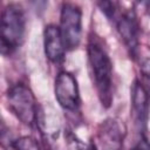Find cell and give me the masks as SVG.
Instances as JSON below:
<instances>
[{
  "label": "cell",
  "mask_w": 150,
  "mask_h": 150,
  "mask_svg": "<svg viewBox=\"0 0 150 150\" xmlns=\"http://www.w3.org/2000/svg\"><path fill=\"white\" fill-rule=\"evenodd\" d=\"M88 62L100 101L108 108L112 101V64L107 50L94 40L88 45Z\"/></svg>",
  "instance_id": "6da1fadb"
},
{
  "label": "cell",
  "mask_w": 150,
  "mask_h": 150,
  "mask_svg": "<svg viewBox=\"0 0 150 150\" xmlns=\"http://www.w3.org/2000/svg\"><path fill=\"white\" fill-rule=\"evenodd\" d=\"M8 105L12 112L26 125H33L38 117V104L32 90L25 84H16L9 89Z\"/></svg>",
  "instance_id": "7a4b0ae2"
},
{
  "label": "cell",
  "mask_w": 150,
  "mask_h": 150,
  "mask_svg": "<svg viewBox=\"0 0 150 150\" xmlns=\"http://www.w3.org/2000/svg\"><path fill=\"white\" fill-rule=\"evenodd\" d=\"M26 32V16L19 5L7 6L0 16V35L15 49L23 42Z\"/></svg>",
  "instance_id": "3957f363"
},
{
  "label": "cell",
  "mask_w": 150,
  "mask_h": 150,
  "mask_svg": "<svg viewBox=\"0 0 150 150\" xmlns=\"http://www.w3.org/2000/svg\"><path fill=\"white\" fill-rule=\"evenodd\" d=\"M60 33L66 49H75L80 45L82 33V12L74 4H63L60 15Z\"/></svg>",
  "instance_id": "277c9868"
},
{
  "label": "cell",
  "mask_w": 150,
  "mask_h": 150,
  "mask_svg": "<svg viewBox=\"0 0 150 150\" xmlns=\"http://www.w3.org/2000/svg\"><path fill=\"white\" fill-rule=\"evenodd\" d=\"M55 97L66 110H75L80 104V91L77 81L73 74L61 71L55 79Z\"/></svg>",
  "instance_id": "5b68a950"
},
{
  "label": "cell",
  "mask_w": 150,
  "mask_h": 150,
  "mask_svg": "<svg viewBox=\"0 0 150 150\" xmlns=\"http://www.w3.org/2000/svg\"><path fill=\"white\" fill-rule=\"evenodd\" d=\"M124 136V124L116 118H107L98 127L96 135L97 146L103 149H118L122 146Z\"/></svg>",
  "instance_id": "8992f818"
},
{
  "label": "cell",
  "mask_w": 150,
  "mask_h": 150,
  "mask_svg": "<svg viewBox=\"0 0 150 150\" xmlns=\"http://www.w3.org/2000/svg\"><path fill=\"white\" fill-rule=\"evenodd\" d=\"M43 46L46 56L54 63H59L64 57V43L60 29L55 25L46 26L43 30Z\"/></svg>",
  "instance_id": "52a82bcc"
},
{
  "label": "cell",
  "mask_w": 150,
  "mask_h": 150,
  "mask_svg": "<svg viewBox=\"0 0 150 150\" xmlns=\"http://www.w3.org/2000/svg\"><path fill=\"white\" fill-rule=\"evenodd\" d=\"M117 30L127 47L135 54L138 47V25L131 13H124L117 19Z\"/></svg>",
  "instance_id": "ba28073f"
},
{
  "label": "cell",
  "mask_w": 150,
  "mask_h": 150,
  "mask_svg": "<svg viewBox=\"0 0 150 150\" xmlns=\"http://www.w3.org/2000/svg\"><path fill=\"white\" fill-rule=\"evenodd\" d=\"M132 109L136 117V122L139 124L141 134L143 131L142 128L146 127L148 118V93L144 89L143 84L138 81L135 82L132 87Z\"/></svg>",
  "instance_id": "9c48e42d"
},
{
  "label": "cell",
  "mask_w": 150,
  "mask_h": 150,
  "mask_svg": "<svg viewBox=\"0 0 150 150\" xmlns=\"http://www.w3.org/2000/svg\"><path fill=\"white\" fill-rule=\"evenodd\" d=\"M12 146L15 149H22V150H38L40 148L38 141H35L30 136H23L13 141Z\"/></svg>",
  "instance_id": "30bf717a"
},
{
  "label": "cell",
  "mask_w": 150,
  "mask_h": 150,
  "mask_svg": "<svg viewBox=\"0 0 150 150\" xmlns=\"http://www.w3.org/2000/svg\"><path fill=\"white\" fill-rule=\"evenodd\" d=\"M12 50H13V48L4 40V38L0 35V54H2V55H8V54L12 53Z\"/></svg>",
  "instance_id": "8fae6325"
},
{
  "label": "cell",
  "mask_w": 150,
  "mask_h": 150,
  "mask_svg": "<svg viewBox=\"0 0 150 150\" xmlns=\"http://www.w3.org/2000/svg\"><path fill=\"white\" fill-rule=\"evenodd\" d=\"M35 4H36V6H40V5H43L45 2H46V0H33Z\"/></svg>",
  "instance_id": "7c38bea8"
},
{
  "label": "cell",
  "mask_w": 150,
  "mask_h": 150,
  "mask_svg": "<svg viewBox=\"0 0 150 150\" xmlns=\"http://www.w3.org/2000/svg\"><path fill=\"white\" fill-rule=\"evenodd\" d=\"M142 1H144V2H145V4H146V2H148V0H142Z\"/></svg>",
  "instance_id": "4fadbf2b"
}]
</instances>
